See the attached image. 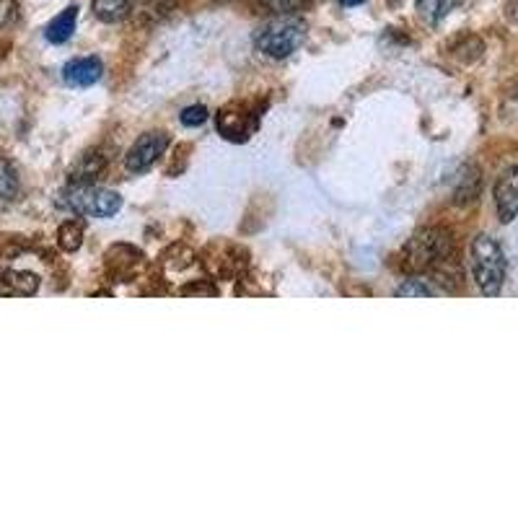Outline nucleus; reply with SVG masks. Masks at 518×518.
<instances>
[{
    "label": "nucleus",
    "instance_id": "nucleus-3",
    "mask_svg": "<svg viewBox=\"0 0 518 518\" xmlns=\"http://www.w3.org/2000/svg\"><path fill=\"white\" fill-rule=\"evenodd\" d=\"M451 254V236L443 228H425L417 231L405 247V267L412 272L433 270L446 262Z\"/></svg>",
    "mask_w": 518,
    "mask_h": 518
},
{
    "label": "nucleus",
    "instance_id": "nucleus-19",
    "mask_svg": "<svg viewBox=\"0 0 518 518\" xmlns=\"http://www.w3.org/2000/svg\"><path fill=\"white\" fill-rule=\"evenodd\" d=\"M182 0H143V13L151 19H164L171 11H177Z\"/></svg>",
    "mask_w": 518,
    "mask_h": 518
},
{
    "label": "nucleus",
    "instance_id": "nucleus-18",
    "mask_svg": "<svg viewBox=\"0 0 518 518\" xmlns=\"http://www.w3.org/2000/svg\"><path fill=\"white\" fill-rule=\"evenodd\" d=\"M433 288H430L428 283H425V280H417V278H410V280H405V283L399 285L397 288V296H402V298H428V296H433Z\"/></svg>",
    "mask_w": 518,
    "mask_h": 518
},
{
    "label": "nucleus",
    "instance_id": "nucleus-4",
    "mask_svg": "<svg viewBox=\"0 0 518 518\" xmlns=\"http://www.w3.org/2000/svg\"><path fill=\"white\" fill-rule=\"evenodd\" d=\"M63 197V203L73 213L86 215V218H112L122 208V197L117 192L96 187V184H70Z\"/></svg>",
    "mask_w": 518,
    "mask_h": 518
},
{
    "label": "nucleus",
    "instance_id": "nucleus-10",
    "mask_svg": "<svg viewBox=\"0 0 518 518\" xmlns=\"http://www.w3.org/2000/svg\"><path fill=\"white\" fill-rule=\"evenodd\" d=\"M102 70V63L96 57H78L65 65L63 78L68 86H94L102 78Z\"/></svg>",
    "mask_w": 518,
    "mask_h": 518
},
{
    "label": "nucleus",
    "instance_id": "nucleus-5",
    "mask_svg": "<svg viewBox=\"0 0 518 518\" xmlns=\"http://www.w3.org/2000/svg\"><path fill=\"white\" fill-rule=\"evenodd\" d=\"M205 270L218 280H236L247 272L249 254L239 244H226V241H215L203 252Z\"/></svg>",
    "mask_w": 518,
    "mask_h": 518
},
{
    "label": "nucleus",
    "instance_id": "nucleus-20",
    "mask_svg": "<svg viewBox=\"0 0 518 518\" xmlns=\"http://www.w3.org/2000/svg\"><path fill=\"white\" fill-rule=\"evenodd\" d=\"M19 21V3L16 0H0V29H8Z\"/></svg>",
    "mask_w": 518,
    "mask_h": 518
},
{
    "label": "nucleus",
    "instance_id": "nucleus-24",
    "mask_svg": "<svg viewBox=\"0 0 518 518\" xmlns=\"http://www.w3.org/2000/svg\"><path fill=\"white\" fill-rule=\"evenodd\" d=\"M340 3L345 8H353V6H361V3H366V0H340Z\"/></svg>",
    "mask_w": 518,
    "mask_h": 518
},
{
    "label": "nucleus",
    "instance_id": "nucleus-22",
    "mask_svg": "<svg viewBox=\"0 0 518 518\" xmlns=\"http://www.w3.org/2000/svg\"><path fill=\"white\" fill-rule=\"evenodd\" d=\"M179 293L182 296H218V288L215 285H210L208 280H200V283H190V285H184V288H179Z\"/></svg>",
    "mask_w": 518,
    "mask_h": 518
},
{
    "label": "nucleus",
    "instance_id": "nucleus-21",
    "mask_svg": "<svg viewBox=\"0 0 518 518\" xmlns=\"http://www.w3.org/2000/svg\"><path fill=\"white\" fill-rule=\"evenodd\" d=\"M205 120H208V109H205L203 104L187 107L182 112V125H187V127H200Z\"/></svg>",
    "mask_w": 518,
    "mask_h": 518
},
{
    "label": "nucleus",
    "instance_id": "nucleus-25",
    "mask_svg": "<svg viewBox=\"0 0 518 518\" xmlns=\"http://www.w3.org/2000/svg\"><path fill=\"white\" fill-rule=\"evenodd\" d=\"M215 3H231V0H215Z\"/></svg>",
    "mask_w": 518,
    "mask_h": 518
},
{
    "label": "nucleus",
    "instance_id": "nucleus-14",
    "mask_svg": "<svg viewBox=\"0 0 518 518\" xmlns=\"http://www.w3.org/2000/svg\"><path fill=\"white\" fill-rule=\"evenodd\" d=\"M459 3H462V0H415L417 16L430 26L441 24Z\"/></svg>",
    "mask_w": 518,
    "mask_h": 518
},
{
    "label": "nucleus",
    "instance_id": "nucleus-2",
    "mask_svg": "<svg viewBox=\"0 0 518 518\" xmlns=\"http://www.w3.org/2000/svg\"><path fill=\"white\" fill-rule=\"evenodd\" d=\"M472 275L485 296H498L506 283V254L493 236L480 234L472 241Z\"/></svg>",
    "mask_w": 518,
    "mask_h": 518
},
{
    "label": "nucleus",
    "instance_id": "nucleus-12",
    "mask_svg": "<svg viewBox=\"0 0 518 518\" xmlns=\"http://www.w3.org/2000/svg\"><path fill=\"white\" fill-rule=\"evenodd\" d=\"M104 169H107V158L102 153H86V156L78 158V164L70 171V184H96V179L102 177Z\"/></svg>",
    "mask_w": 518,
    "mask_h": 518
},
{
    "label": "nucleus",
    "instance_id": "nucleus-15",
    "mask_svg": "<svg viewBox=\"0 0 518 518\" xmlns=\"http://www.w3.org/2000/svg\"><path fill=\"white\" fill-rule=\"evenodd\" d=\"M135 0H94V16L102 19L104 24H117V21L127 19L133 11Z\"/></svg>",
    "mask_w": 518,
    "mask_h": 518
},
{
    "label": "nucleus",
    "instance_id": "nucleus-8",
    "mask_svg": "<svg viewBox=\"0 0 518 518\" xmlns=\"http://www.w3.org/2000/svg\"><path fill=\"white\" fill-rule=\"evenodd\" d=\"M166 148H169V135L166 133L140 135L125 156L127 171H148L158 158L164 156Z\"/></svg>",
    "mask_w": 518,
    "mask_h": 518
},
{
    "label": "nucleus",
    "instance_id": "nucleus-7",
    "mask_svg": "<svg viewBox=\"0 0 518 518\" xmlns=\"http://www.w3.org/2000/svg\"><path fill=\"white\" fill-rule=\"evenodd\" d=\"M104 265H107V272L114 280L133 283L146 267V254L140 252L138 247H130V244H112L104 254Z\"/></svg>",
    "mask_w": 518,
    "mask_h": 518
},
{
    "label": "nucleus",
    "instance_id": "nucleus-1",
    "mask_svg": "<svg viewBox=\"0 0 518 518\" xmlns=\"http://www.w3.org/2000/svg\"><path fill=\"white\" fill-rule=\"evenodd\" d=\"M306 39V24L304 19H298L296 13H278L270 21L259 26L254 34V45L259 52L283 60V57L293 55L298 47L304 45Z\"/></svg>",
    "mask_w": 518,
    "mask_h": 518
},
{
    "label": "nucleus",
    "instance_id": "nucleus-23",
    "mask_svg": "<svg viewBox=\"0 0 518 518\" xmlns=\"http://www.w3.org/2000/svg\"><path fill=\"white\" fill-rule=\"evenodd\" d=\"M259 3L275 13H293L298 11V6H301V0H259Z\"/></svg>",
    "mask_w": 518,
    "mask_h": 518
},
{
    "label": "nucleus",
    "instance_id": "nucleus-13",
    "mask_svg": "<svg viewBox=\"0 0 518 518\" xmlns=\"http://www.w3.org/2000/svg\"><path fill=\"white\" fill-rule=\"evenodd\" d=\"M76 24H78V8L68 6L60 16H55V19L50 21V26H47V32H45L47 42H52V45H63V42H68V39L73 37V32H76Z\"/></svg>",
    "mask_w": 518,
    "mask_h": 518
},
{
    "label": "nucleus",
    "instance_id": "nucleus-9",
    "mask_svg": "<svg viewBox=\"0 0 518 518\" xmlns=\"http://www.w3.org/2000/svg\"><path fill=\"white\" fill-rule=\"evenodd\" d=\"M495 208L503 223H511L518 215V166H511L500 174L495 184Z\"/></svg>",
    "mask_w": 518,
    "mask_h": 518
},
{
    "label": "nucleus",
    "instance_id": "nucleus-6",
    "mask_svg": "<svg viewBox=\"0 0 518 518\" xmlns=\"http://www.w3.org/2000/svg\"><path fill=\"white\" fill-rule=\"evenodd\" d=\"M259 114H254L247 104H228L218 112V133L231 143H247L257 130Z\"/></svg>",
    "mask_w": 518,
    "mask_h": 518
},
{
    "label": "nucleus",
    "instance_id": "nucleus-16",
    "mask_svg": "<svg viewBox=\"0 0 518 518\" xmlns=\"http://www.w3.org/2000/svg\"><path fill=\"white\" fill-rule=\"evenodd\" d=\"M21 192V182H19V171L16 166L8 161V158H0V200H16Z\"/></svg>",
    "mask_w": 518,
    "mask_h": 518
},
{
    "label": "nucleus",
    "instance_id": "nucleus-11",
    "mask_svg": "<svg viewBox=\"0 0 518 518\" xmlns=\"http://www.w3.org/2000/svg\"><path fill=\"white\" fill-rule=\"evenodd\" d=\"M37 291L39 278L34 272H0V296H34Z\"/></svg>",
    "mask_w": 518,
    "mask_h": 518
},
{
    "label": "nucleus",
    "instance_id": "nucleus-17",
    "mask_svg": "<svg viewBox=\"0 0 518 518\" xmlns=\"http://www.w3.org/2000/svg\"><path fill=\"white\" fill-rule=\"evenodd\" d=\"M83 244V223L81 221H65L57 231V247L63 252H76Z\"/></svg>",
    "mask_w": 518,
    "mask_h": 518
}]
</instances>
